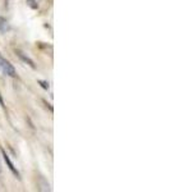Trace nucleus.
Listing matches in <instances>:
<instances>
[{
    "mask_svg": "<svg viewBox=\"0 0 170 192\" xmlns=\"http://www.w3.org/2000/svg\"><path fill=\"white\" fill-rule=\"evenodd\" d=\"M0 105H1L3 108L5 106V105H4V100H3V98H1V95H0Z\"/></svg>",
    "mask_w": 170,
    "mask_h": 192,
    "instance_id": "obj_7",
    "label": "nucleus"
},
{
    "mask_svg": "<svg viewBox=\"0 0 170 192\" xmlns=\"http://www.w3.org/2000/svg\"><path fill=\"white\" fill-rule=\"evenodd\" d=\"M0 70L3 72L5 76H9V77H17V72L14 69V67L9 63L7 59L0 55Z\"/></svg>",
    "mask_w": 170,
    "mask_h": 192,
    "instance_id": "obj_1",
    "label": "nucleus"
},
{
    "mask_svg": "<svg viewBox=\"0 0 170 192\" xmlns=\"http://www.w3.org/2000/svg\"><path fill=\"white\" fill-rule=\"evenodd\" d=\"M27 4H28V5H30L32 9H36V8H37V4H36L35 0H27Z\"/></svg>",
    "mask_w": 170,
    "mask_h": 192,
    "instance_id": "obj_5",
    "label": "nucleus"
},
{
    "mask_svg": "<svg viewBox=\"0 0 170 192\" xmlns=\"http://www.w3.org/2000/svg\"><path fill=\"white\" fill-rule=\"evenodd\" d=\"M1 154H3V156H4V160H5V163H7V165H8V168H9V169H10V172L13 173L14 176L17 177V178H21V177H19V172L17 170V168L14 166V164H13V163H12V160L9 159L8 154H7L5 151H4V150H1Z\"/></svg>",
    "mask_w": 170,
    "mask_h": 192,
    "instance_id": "obj_2",
    "label": "nucleus"
},
{
    "mask_svg": "<svg viewBox=\"0 0 170 192\" xmlns=\"http://www.w3.org/2000/svg\"><path fill=\"white\" fill-rule=\"evenodd\" d=\"M0 172H1V164H0Z\"/></svg>",
    "mask_w": 170,
    "mask_h": 192,
    "instance_id": "obj_8",
    "label": "nucleus"
},
{
    "mask_svg": "<svg viewBox=\"0 0 170 192\" xmlns=\"http://www.w3.org/2000/svg\"><path fill=\"white\" fill-rule=\"evenodd\" d=\"M9 30V25H8V22H7V19L5 18H3V17H0V31L1 32H5Z\"/></svg>",
    "mask_w": 170,
    "mask_h": 192,
    "instance_id": "obj_3",
    "label": "nucleus"
},
{
    "mask_svg": "<svg viewBox=\"0 0 170 192\" xmlns=\"http://www.w3.org/2000/svg\"><path fill=\"white\" fill-rule=\"evenodd\" d=\"M17 52H18V55H19V56L22 58V59H23V60L26 62V63H28V64H30V65L32 67V68H35V63H34V62H32V60L30 59V58H27V56H25V55H23V54H22L21 51H17Z\"/></svg>",
    "mask_w": 170,
    "mask_h": 192,
    "instance_id": "obj_4",
    "label": "nucleus"
},
{
    "mask_svg": "<svg viewBox=\"0 0 170 192\" xmlns=\"http://www.w3.org/2000/svg\"><path fill=\"white\" fill-rule=\"evenodd\" d=\"M39 82L41 83V86H42V87H44V88H49V85L46 83V82H44V81H39Z\"/></svg>",
    "mask_w": 170,
    "mask_h": 192,
    "instance_id": "obj_6",
    "label": "nucleus"
}]
</instances>
